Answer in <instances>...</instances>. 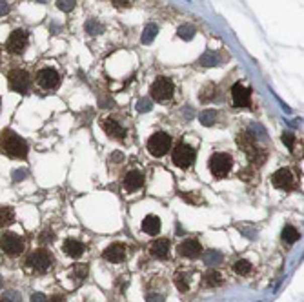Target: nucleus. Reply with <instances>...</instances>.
<instances>
[{
	"label": "nucleus",
	"instance_id": "1",
	"mask_svg": "<svg viewBox=\"0 0 304 302\" xmlns=\"http://www.w3.org/2000/svg\"><path fill=\"white\" fill-rule=\"evenodd\" d=\"M0 149H2L8 157H13V158H26V155H28V144H26V140L11 130H4L0 133Z\"/></svg>",
	"mask_w": 304,
	"mask_h": 302
},
{
	"label": "nucleus",
	"instance_id": "2",
	"mask_svg": "<svg viewBox=\"0 0 304 302\" xmlns=\"http://www.w3.org/2000/svg\"><path fill=\"white\" fill-rule=\"evenodd\" d=\"M237 144L239 148L243 149L244 153L248 155V158L255 164H262L266 160V151L262 148H259V144L255 142V137L248 131H241L237 135Z\"/></svg>",
	"mask_w": 304,
	"mask_h": 302
},
{
	"label": "nucleus",
	"instance_id": "3",
	"mask_svg": "<svg viewBox=\"0 0 304 302\" xmlns=\"http://www.w3.org/2000/svg\"><path fill=\"white\" fill-rule=\"evenodd\" d=\"M209 171L215 178H224L232 171L233 168V158L228 153H213L209 157Z\"/></svg>",
	"mask_w": 304,
	"mask_h": 302
},
{
	"label": "nucleus",
	"instance_id": "4",
	"mask_svg": "<svg viewBox=\"0 0 304 302\" xmlns=\"http://www.w3.org/2000/svg\"><path fill=\"white\" fill-rule=\"evenodd\" d=\"M149 91H151V96L157 102H166V100H170L171 96H173L175 86H173L171 78L157 77V78H155V82L151 84V87H149Z\"/></svg>",
	"mask_w": 304,
	"mask_h": 302
},
{
	"label": "nucleus",
	"instance_id": "5",
	"mask_svg": "<svg viewBox=\"0 0 304 302\" xmlns=\"http://www.w3.org/2000/svg\"><path fill=\"white\" fill-rule=\"evenodd\" d=\"M170 146H171V137L168 133H162V131L151 135L149 140H147V151L153 157H164L170 151Z\"/></svg>",
	"mask_w": 304,
	"mask_h": 302
},
{
	"label": "nucleus",
	"instance_id": "6",
	"mask_svg": "<svg viewBox=\"0 0 304 302\" xmlns=\"http://www.w3.org/2000/svg\"><path fill=\"white\" fill-rule=\"evenodd\" d=\"M0 248L4 251L6 255H10V257H17L24 251V240L22 237H19L17 233H10V231H6L2 233L0 237Z\"/></svg>",
	"mask_w": 304,
	"mask_h": 302
},
{
	"label": "nucleus",
	"instance_id": "7",
	"mask_svg": "<svg viewBox=\"0 0 304 302\" xmlns=\"http://www.w3.org/2000/svg\"><path fill=\"white\" fill-rule=\"evenodd\" d=\"M171 158H173V164L179 168H190L195 160V149L186 142H179L171 153Z\"/></svg>",
	"mask_w": 304,
	"mask_h": 302
},
{
	"label": "nucleus",
	"instance_id": "8",
	"mask_svg": "<svg viewBox=\"0 0 304 302\" xmlns=\"http://www.w3.org/2000/svg\"><path fill=\"white\" fill-rule=\"evenodd\" d=\"M29 268L33 271H38V273H46L51 266V255L46 250H35L33 253L29 255L28 260H26Z\"/></svg>",
	"mask_w": 304,
	"mask_h": 302
},
{
	"label": "nucleus",
	"instance_id": "9",
	"mask_svg": "<svg viewBox=\"0 0 304 302\" xmlns=\"http://www.w3.org/2000/svg\"><path fill=\"white\" fill-rule=\"evenodd\" d=\"M8 82H10V87L13 91L24 93L29 89L31 78H29L28 71H24V69H13V71L8 73Z\"/></svg>",
	"mask_w": 304,
	"mask_h": 302
},
{
	"label": "nucleus",
	"instance_id": "10",
	"mask_svg": "<svg viewBox=\"0 0 304 302\" xmlns=\"http://www.w3.org/2000/svg\"><path fill=\"white\" fill-rule=\"evenodd\" d=\"M28 39H29V35L26 29H17V31H13V33L8 37L6 46H8V49H10L11 53L20 55V53H24L26 46H28Z\"/></svg>",
	"mask_w": 304,
	"mask_h": 302
},
{
	"label": "nucleus",
	"instance_id": "11",
	"mask_svg": "<svg viewBox=\"0 0 304 302\" xmlns=\"http://www.w3.org/2000/svg\"><path fill=\"white\" fill-rule=\"evenodd\" d=\"M37 82L38 86L44 87V89H55L60 84V75H58L57 69L53 67H42L40 71L37 73Z\"/></svg>",
	"mask_w": 304,
	"mask_h": 302
},
{
	"label": "nucleus",
	"instance_id": "12",
	"mask_svg": "<svg viewBox=\"0 0 304 302\" xmlns=\"http://www.w3.org/2000/svg\"><path fill=\"white\" fill-rule=\"evenodd\" d=\"M232 96H233V106H235V108H248V106L252 104V91H250V87L243 86L241 82L233 84Z\"/></svg>",
	"mask_w": 304,
	"mask_h": 302
},
{
	"label": "nucleus",
	"instance_id": "13",
	"mask_svg": "<svg viewBox=\"0 0 304 302\" xmlns=\"http://www.w3.org/2000/svg\"><path fill=\"white\" fill-rule=\"evenodd\" d=\"M293 180H295L293 173L288 168H280L271 175V182H273L275 187H279V189H290V187L293 186Z\"/></svg>",
	"mask_w": 304,
	"mask_h": 302
},
{
	"label": "nucleus",
	"instance_id": "14",
	"mask_svg": "<svg viewBox=\"0 0 304 302\" xmlns=\"http://www.w3.org/2000/svg\"><path fill=\"white\" fill-rule=\"evenodd\" d=\"M144 186V175L142 171L138 169H131V171L126 173V178H124V189L129 193L137 191Z\"/></svg>",
	"mask_w": 304,
	"mask_h": 302
},
{
	"label": "nucleus",
	"instance_id": "15",
	"mask_svg": "<svg viewBox=\"0 0 304 302\" xmlns=\"http://www.w3.org/2000/svg\"><path fill=\"white\" fill-rule=\"evenodd\" d=\"M179 253L182 257H188V259H195L202 253V246L197 239H186L184 242L179 244Z\"/></svg>",
	"mask_w": 304,
	"mask_h": 302
},
{
	"label": "nucleus",
	"instance_id": "16",
	"mask_svg": "<svg viewBox=\"0 0 304 302\" xmlns=\"http://www.w3.org/2000/svg\"><path fill=\"white\" fill-rule=\"evenodd\" d=\"M104 259L108 262H122L126 259V246L120 244V242H115V244L108 246L104 250Z\"/></svg>",
	"mask_w": 304,
	"mask_h": 302
},
{
	"label": "nucleus",
	"instance_id": "17",
	"mask_svg": "<svg viewBox=\"0 0 304 302\" xmlns=\"http://www.w3.org/2000/svg\"><path fill=\"white\" fill-rule=\"evenodd\" d=\"M62 250L67 257H71V259H79L82 257V253L86 251V246L82 242H79L77 239H67L64 240V244H62Z\"/></svg>",
	"mask_w": 304,
	"mask_h": 302
},
{
	"label": "nucleus",
	"instance_id": "18",
	"mask_svg": "<svg viewBox=\"0 0 304 302\" xmlns=\"http://www.w3.org/2000/svg\"><path fill=\"white\" fill-rule=\"evenodd\" d=\"M102 130L110 135V137H113V139H117V140H122L124 135H126V130H124L122 126H120L115 119L102 120Z\"/></svg>",
	"mask_w": 304,
	"mask_h": 302
},
{
	"label": "nucleus",
	"instance_id": "19",
	"mask_svg": "<svg viewBox=\"0 0 304 302\" xmlns=\"http://www.w3.org/2000/svg\"><path fill=\"white\" fill-rule=\"evenodd\" d=\"M149 253H151L155 259H166L168 255H170V240L166 239L155 240V242L149 246Z\"/></svg>",
	"mask_w": 304,
	"mask_h": 302
},
{
	"label": "nucleus",
	"instance_id": "20",
	"mask_svg": "<svg viewBox=\"0 0 304 302\" xmlns=\"http://www.w3.org/2000/svg\"><path fill=\"white\" fill-rule=\"evenodd\" d=\"M142 230L146 231L147 235H157L159 231H161V219H159L157 215H147V217H144Z\"/></svg>",
	"mask_w": 304,
	"mask_h": 302
},
{
	"label": "nucleus",
	"instance_id": "21",
	"mask_svg": "<svg viewBox=\"0 0 304 302\" xmlns=\"http://www.w3.org/2000/svg\"><path fill=\"white\" fill-rule=\"evenodd\" d=\"M15 221V210L8 206H0V228L11 224Z\"/></svg>",
	"mask_w": 304,
	"mask_h": 302
},
{
	"label": "nucleus",
	"instance_id": "22",
	"mask_svg": "<svg viewBox=\"0 0 304 302\" xmlns=\"http://www.w3.org/2000/svg\"><path fill=\"white\" fill-rule=\"evenodd\" d=\"M204 284L206 286H220L222 284V275L217 269H209L204 275Z\"/></svg>",
	"mask_w": 304,
	"mask_h": 302
},
{
	"label": "nucleus",
	"instance_id": "23",
	"mask_svg": "<svg viewBox=\"0 0 304 302\" xmlns=\"http://www.w3.org/2000/svg\"><path fill=\"white\" fill-rule=\"evenodd\" d=\"M233 271L237 275H248L252 271V262L246 259H239L237 262L233 264Z\"/></svg>",
	"mask_w": 304,
	"mask_h": 302
},
{
	"label": "nucleus",
	"instance_id": "24",
	"mask_svg": "<svg viewBox=\"0 0 304 302\" xmlns=\"http://www.w3.org/2000/svg\"><path fill=\"white\" fill-rule=\"evenodd\" d=\"M299 231L295 230L293 226H286L284 230H282V239L288 242V244H293V242H297L299 240Z\"/></svg>",
	"mask_w": 304,
	"mask_h": 302
},
{
	"label": "nucleus",
	"instance_id": "25",
	"mask_svg": "<svg viewBox=\"0 0 304 302\" xmlns=\"http://www.w3.org/2000/svg\"><path fill=\"white\" fill-rule=\"evenodd\" d=\"M175 286L181 291H188L190 289V277H188V273H177L175 275Z\"/></svg>",
	"mask_w": 304,
	"mask_h": 302
},
{
	"label": "nucleus",
	"instance_id": "26",
	"mask_svg": "<svg viewBox=\"0 0 304 302\" xmlns=\"http://www.w3.org/2000/svg\"><path fill=\"white\" fill-rule=\"evenodd\" d=\"M159 33V28L155 24H147L146 28H144V33H142V42L144 44H149L155 37H157Z\"/></svg>",
	"mask_w": 304,
	"mask_h": 302
},
{
	"label": "nucleus",
	"instance_id": "27",
	"mask_svg": "<svg viewBox=\"0 0 304 302\" xmlns=\"http://www.w3.org/2000/svg\"><path fill=\"white\" fill-rule=\"evenodd\" d=\"M215 111L213 110H208V111H202L200 113V117H199V120H200V124L202 126H211L215 122Z\"/></svg>",
	"mask_w": 304,
	"mask_h": 302
},
{
	"label": "nucleus",
	"instance_id": "28",
	"mask_svg": "<svg viewBox=\"0 0 304 302\" xmlns=\"http://www.w3.org/2000/svg\"><path fill=\"white\" fill-rule=\"evenodd\" d=\"M73 277L79 278V280H82V278H86V275H88V266L86 264H75L73 266Z\"/></svg>",
	"mask_w": 304,
	"mask_h": 302
},
{
	"label": "nucleus",
	"instance_id": "29",
	"mask_svg": "<svg viewBox=\"0 0 304 302\" xmlns=\"http://www.w3.org/2000/svg\"><path fill=\"white\" fill-rule=\"evenodd\" d=\"M195 35V28L193 26H182V28H179V37L184 40H191Z\"/></svg>",
	"mask_w": 304,
	"mask_h": 302
},
{
	"label": "nucleus",
	"instance_id": "30",
	"mask_svg": "<svg viewBox=\"0 0 304 302\" xmlns=\"http://www.w3.org/2000/svg\"><path fill=\"white\" fill-rule=\"evenodd\" d=\"M202 66H206V67H209V66H217V57H215L213 53H204L202 57H200V60H199Z\"/></svg>",
	"mask_w": 304,
	"mask_h": 302
},
{
	"label": "nucleus",
	"instance_id": "31",
	"mask_svg": "<svg viewBox=\"0 0 304 302\" xmlns=\"http://www.w3.org/2000/svg\"><path fill=\"white\" fill-rule=\"evenodd\" d=\"M211 96H217V87L215 86H208L204 89V93H200V100H209V98H211Z\"/></svg>",
	"mask_w": 304,
	"mask_h": 302
},
{
	"label": "nucleus",
	"instance_id": "32",
	"mask_svg": "<svg viewBox=\"0 0 304 302\" xmlns=\"http://www.w3.org/2000/svg\"><path fill=\"white\" fill-rule=\"evenodd\" d=\"M86 29H88V33H91V35H97V33H100V31H102V26L100 24H97L95 20H90V22H88V24H86Z\"/></svg>",
	"mask_w": 304,
	"mask_h": 302
},
{
	"label": "nucleus",
	"instance_id": "33",
	"mask_svg": "<svg viewBox=\"0 0 304 302\" xmlns=\"http://www.w3.org/2000/svg\"><path fill=\"white\" fill-rule=\"evenodd\" d=\"M182 198H186L188 202H193V204H200L202 202V197H200L199 193H186V195H182Z\"/></svg>",
	"mask_w": 304,
	"mask_h": 302
},
{
	"label": "nucleus",
	"instance_id": "34",
	"mask_svg": "<svg viewBox=\"0 0 304 302\" xmlns=\"http://www.w3.org/2000/svg\"><path fill=\"white\" fill-rule=\"evenodd\" d=\"M137 110L138 111H149L151 110V102L147 100V98H140V100L137 102Z\"/></svg>",
	"mask_w": 304,
	"mask_h": 302
},
{
	"label": "nucleus",
	"instance_id": "35",
	"mask_svg": "<svg viewBox=\"0 0 304 302\" xmlns=\"http://www.w3.org/2000/svg\"><path fill=\"white\" fill-rule=\"evenodd\" d=\"M75 4H77V2H62V0H58L57 8H58V10H62V11H71L73 8H75Z\"/></svg>",
	"mask_w": 304,
	"mask_h": 302
},
{
	"label": "nucleus",
	"instance_id": "36",
	"mask_svg": "<svg viewBox=\"0 0 304 302\" xmlns=\"http://www.w3.org/2000/svg\"><path fill=\"white\" fill-rule=\"evenodd\" d=\"M282 142H284V144L288 146L290 149H293V142H295L293 135H291V133H284V135H282Z\"/></svg>",
	"mask_w": 304,
	"mask_h": 302
},
{
	"label": "nucleus",
	"instance_id": "37",
	"mask_svg": "<svg viewBox=\"0 0 304 302\" xmlns=\"http://www.w3.org/2000/svg\"><path fill=\"white\" fill-rule=\"evenodd\" d=\"M31 302H48V300H46V297H44L42 293H33L31 295Z\"/></svg>",
	"mask_w": 304,
	"mask_h": 302
},
{
	"label": "nucleus",
	"instance_id": "38",
	"mask_svg": "<svg viewBox=\"0 0 304 302\" xmlns=\"http://www.w3.org/2000/svg\"><path fill=\"white\" fill-rule=\"evenodd\" d=\"M146 302H164V297L162 295H147Z\"/></svg>",
	"mask_w": 304,
	"mask_h": 302
},
{
	"label": "nucleus",
	"instance_id": "39",
	"mask_svg": "<svg viewBox=\"0 0 304 302\" xmlns=\"http://www.w3.org/2000/svg\"><path fill=\"white\" fill-rule=\"evenodd\" d=\"M239 177L244 178V180H252V171H250V169H244V171L239 173Z\"/></svg>",
	"mask_w": 304,
	"mask_h": 302
},
{
	"label": "nucleus",
	"instance_id": "40",
	"mask_svg": "<svg viewBox=\"0 0 304 302\" xmlns=\"http://www.w3.org/2000/svg\"><path fill=\"white\" fill-rule=\"evenodd\" d=\"M10 11V4L8 2H0V15H4Z\"/></svg>",
	"mask_w": 304,
	"mask_h": 302
},
{
	"label": "nucleus",
	"instance_id": "41",
	"mask_svg": "<svg viewBox=\"0 0 304 302\" xmlns=\"http://www.w3.org/2000/svg\"><path fill=\"white\" fill-rule=\"evenodd\" d=\"M49 302H66V298L62 297V295H53V297L49 298Z\"/></svg>",
	"mask_w": 304,
	"mask_h": 302
},
{
	"label": "nucleus",
	"instance_id": "42",
	"mask_svg": "<svg viewBox=\"0 0 304 302\" xmlns=\"http://www.w3.org/2000/svg\"><path fill=\"white\" fill-rule=\"evenodd\" d=\"M113 4L117 6V8H128L129 2H122V0H113Z\"/></svg>",
	"mask_w": 304,
	"mask_h": 302
},
{
	"label": "nucleus",
	"instance_id": "43",
	"mask_svg": "<svg viewBox=\"0 0 304 302\" xmlns=\"http://www.w3.org/2000/svg\"><path fill=\"white\" fill-rule=\"evenodd\" d=\"M15 180H20V177H26V171L24 169H19V171H15Z\"/></svg>",
	"mask_w": 304,
	"mask_h": 302
},
{
	"label": "nucleus",
	"instance_id": "44",
	"mask_svg": "<svg viewBox=\"0 0 304 302\" xmlns=\"http://www.w3.org/2000/svg\"><path fill=\"white\" fill-rule=\"evenodd\" d=\"M0 104H2V100H0Z\"/></svg>",
	"mask_w": 304,
	"mask_h": 302
}]
</instances>
